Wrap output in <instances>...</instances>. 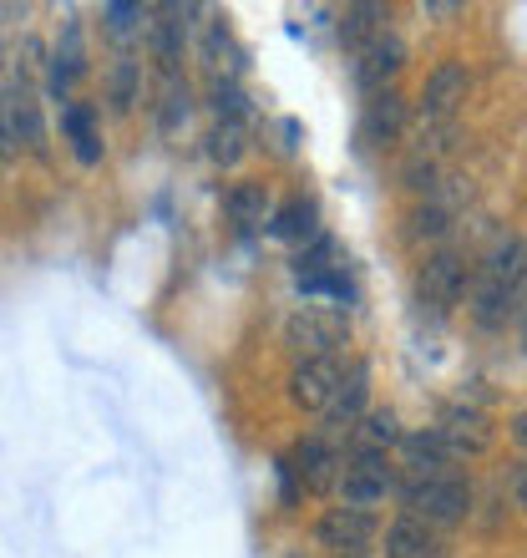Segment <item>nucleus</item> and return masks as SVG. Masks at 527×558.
Segmentation results:
<instances>
[{
    "label": "nucleus",
    "instance_id": "1",
    "mask_svg": "<svg viewBox=\"0 0 527 558\" xmlns=\"http://www.w3.org/2000/svg\"><path fill=\"white\" fill-rule=\"evenodd\" d=\"M406 508L421 518V523L452 529V523L467 518L471 487H467V477H456V472H437V477H421V483L406 487Z\"/></svg>",
    "mask_w": 527,
    "mask_h": 558
},
{
    "label": "nucleus",
    "instance_id": "2",
    "mask_svg": "<svg viewBox=\"0 0 527 558\" xmlns=\"http://www.w3.org/2000/svg\"><path fill=\"white\" fill-rule=\"evenodd\" d=\"M284 340L294 345L299 361H324V355H335V345L345 340V315H340V310L305 305L290 325H284Z\"/></svg>",
    "mask_w": 527,
    "mask_h": 558
},
{
    "label": "nucleus",
    "instance_id": "3",
    "mask_svg": "<svg viewBox=\"0 0 527 558\" xmlns=\"http://www.w3.org/2000/svg\"><path fill=\"white\" fill-rule=\"evenodd\" d=\"M395 472L391 462H385V452H355L345 468H340V498H345V508H376V502L391 493Z\"/></svg>",
    "mask_w": 527,
    "mask_h": 558
},
{
    "label": "nucleus",
    "instance_id": "4",
    "mask_svg": "<svg viewBox=\"0 0 527 558\" xmlns=\"http://www.w3.org/2000/svg\"><path fill=\"white\" fill-rule=\"evenodd\" d=\"M467 92H471V76L462 61H441L437 72L426 76V87H421V122H456V112H462V102H467Z\"/></svg>",
    "mask_w": 527,
    "mask_h": 558
},
{
    "label": "nucleus",
    "instance_id": "5",
    "mask_svg": "<svg viewBox=\"0 0 527 558\" xmlns=\"http://www.w3.org/2000/svg\"><path fill=\"white\" fill-rule=\"evenodd\" d=\"M406 66V41L401 36H376V41L366 46V51H355V87L366 92V97H381V92H391V76Z\"/></svg>",
    "mask_w": 527,
    "mask_h": 558
},
{
    "label": "nucleus",
    "instance_id": "6",
    "mask_svg": "<svg viewBox=\"0 0 527 558\" xmlns=\"http://www.w3.org/2000/svg\"><path fill=\"white\" fill-rule=\"evenodd\" d=\"M416 294H421L431 310H452L462 294H467V265H462V254L441 250L431 254L421 265V275H416Z\"/></svg>",
    "mask_w": 527,
    "mask_h": 558
},
{
    "label": "nucleus",
    "instance_id": "7",
    "mask_svg": "<svg viewBox=\"0 0 527 558\" xmlns=\"http://www.w3.org/2000/svg\"><path fill=\"white\" fill-rule=\"evenodd\" d=\"M340 361L335 355H324V361H299L290 371V401L294 407H305V412H324L330 401H335V386H340Z\"/></svg>",
    "mask_w": 527,
    "mask_h": 558
},
{
    "label": "nucleus",
    "instance_id": "8",
    "mask_svg": "<svg viewBox=\"0 0 527 558\" xmlns=\"http://www.w3.org/2000/svg\"><path fill=\"white\" fill-rule=\"evenodd\" d=\"M370 533H376V518L366 508H324L315 523V538L335 554H360L370 544Z\"/></svg>",
    "mask_w": 527,
    "mask_h": 558
},
{
    "label": "nucleus",
    "instance_id": "9",
    "mask_svg": "<svg viewBox=\"0 0 527 558\" xmlns=\"http://www.w3.org/2000/svg\"><path fill=\"white\" fill-rule=\"evenodd\" d=\"M284 468L299 477V487H309V493H324L330 483H340V462L335 457V447L330 441H320V437H309V441H299L290 457H284Z\"/></svg>",
    "mask_w": 527,
    "mask_h": 558
},
{
    "label": "nucleus",
    "instance_id": "10",
    "mask_svg": "<svg viewBox=\"0 0 527 558\" xmlns=\"http://www.w3.org/2000/svg\"><path fill=\"white\" fill-rule=\"evenodd\" d=\"M437 432H441V441H446V452L477 457V452H487V447H492V422H487L477 407H446Z\"/></svg>",
    "mask_w": 527,
    "mask_h": 558
},
{
    "label": "nucleus",
    "instance_id": "11",
    "mask_svg": "<svg viewBox=\"0 0 527 558\" xmlns=\"http://www.w3.org/2000/svg\"><path fill=\"white\" fill-rule=\"evenodd\" d=\"M477 279L517 300V290H523V279H527V244H523V239H502L498 250H492V254L482 259Z\"/></svg>",
    "mask_w": 527,
    "mask_h": 558
},
{
    "label": "nucleus",
    "instance_id": "12",
    "mask_svg": "<svg viewBox=\"0 0 527 558\" xmlns=\"http://www.w3.org/2000/svg\"><path fill=\"white\" fill-rule=\"evenodd\" d=\"M183 15H193V5H162L158 21L147 26V46L168 76H177V61H183V26H188Z\"/></svg>",
    "mask_w": 527,
    "mask_h": 558
},
{
    "label": "nucleus",
    "instance_id": "13",
    "mask_svg": "<svg viewBox=\"0 0 527 558\" xmlns=\"http://www.w3.org/2000/svg\"><path fill=\"white\" fill-rule=\"evenodd\" d=\"M360 133H366V143H395V137L406 133V97L395 87L381 92V97H370Z\"/></svg>",
    "mask_w": 527,
    "mask_h": 558
},
{
    "label": "nucleus",
    "instance_id": "14",
    "mask_svg": "<svg viewBox=\"0 0 527 558\" xmlns=\"http://www.w3.org/2000/svg\"><path fill=\"white\" fill-rule=\"evenodd\" d=\"M11 97V122H15V143L30 147V153H41L46 147V122H41V102H36V92L26 82H11L5 87Z\"/></svg>",
    "mask_w": 527,
    "mask_h": 558
},
{
    "label": "nucleus",
    "instance_id": "15",
    "mask_svg": "<svg viewBox=\"0 0 527 558\" xmlns=\"http://www.w3.org/2000/svg\"><path fill=\"white\" fill-rule=\"evenodd\" d=\"M269 234L284 239V244H315V239H320V214H315V204H309V198H290V204L274 208Z\"/></svg>",
    "mask_w": 527,
    "mask_h": 558
},
{
    "label": "nucleus",
    "instance_id": "16",
    "mask_svg": "<svg viewBox=\"0 0 527 558\" xmlns=\"http://www.w3.org/2000/svg\"><path fill=\"white\" fill-rule=\"evenodd\" d=\"M370 376H366V366H351L345 371V376H340V386H335V401H330V407H324V416H330V422H345V426H355L360 422V416H366V397H370Z\"/></svg>",
    "mask_w": 527,
    "mask_h": 558
},
{
    "label": "nucleus",
    "instance_id": "17",
    "mask_svg": "<svg viewBox=\"0 0 527 558\" xmlns=\"http://www.w3.org/2000/svg\"><path fill=\"white\" fill-rule=\"evenodd\" d=\"M381 21H391V11H385V5H370V0L345 5V15H340V41L351 46V51H366L376 36H385Z\"/></svg>",
    "mask_w": 527,
    "mask_h": 558
},
{
    "label": "nucleus",
    "instance_id": "18",
    "mask_svg": "<svg viewBox=\"0 0 527 558\" xmlns=\"http://www.w3.org/2000/svg\"><path fill=\"white\" fill-rule=\"evenodd\" d=\"M223 214H229L238 229H259L264 219H274V214H269V193H264V183H254V178H244V183H234V189H229Z\"/></svg>",
    "mask_w": 527,
    "mask_h": 558
},
{
    "label": "nucleus",
    "instance_id": "19",
    "mask_svg": "<svg viewBox=\"0 0 527 558\" xmlns=\"http://www.w3.org/2000/svg\"><path fill=\"white\" fill-rule=\"evenodd\" d=\"M61 133L72 137V153L82 162H102V137H97V128H91V107L87 102H66L61 107Z\"/></svg>",
    "mask_w": 527,
    "mask_h": 558
},
{
    "label": "nucleus",
    "instance_id": "20",
    "mask_svg": "<svg viewBox=\"0 0 527 558\" xmlns=\"http://www.w3.org/2000/svg\"><path fill=\"white\" fill-rule=\"evenodd\" d=\"M204 61H208V72H213V76H234V82H238V72H244V46L234 41V31L223 26V21H213V26H208Z\"/></svg>",
    "mask_w": 527,
    "mask_h": 558
},
{
    "label": "nucleus",
    "instance_id": "21",
    "mask_svg": "<svg viewBox=\"0 0 527 558\" xmlns=\"http://www.w3.org/2000/svg\"><path fill=\"white\" fill-rule=\"evenodd\" d=\"M426 548H431V523H421L416 513L395 518L385 529V558H426Z\"/></svg>",
    "mask_w": 527,
    "mask_h": 558
},
{
    "label": "nucleus",
    "instance_id": "22",
    "mask_svg": "<svg viewBox=\"0 0 527 558\" xmlns=\"http://www.w3.org/2000/svg\"><path fill=\"white\" fill-rule=\"evenodd\" d=\"M87 72V57H82V26L76 21H66V41L57 46V57H51V92H66L76 82V76Z\"/></svg>",
    "mask_w": 527,
    "mask_h": 558
},
{
    "label": "nucleus",
    "instance_id": "23",
    "mask_svg": "<svg viewBox=\"0 0 527 558\" xmlns=\"http://www.w3.org/2000/svg\"><path fill=\"white\" fill-rule=\"evenodd\" d=\"M137 82H143L137 57L112 61V76H107V102H112V112H132V102H137Z\"/></svg>",
    "mask_w": 527,
    "mask_h": 558
},
{
    "label": "nucleus",
    "instance_id": "24",
    "mask_svg": "<svg viewBox=\"0 0 527 558\" xmlns=\"http://www.w3.org/2000/svg\"><path fill=\"white\" fill-rule=\"evenodd\" d=\"M391 441H401V426L391 412H366L355 422V452H385Z\"/></svg>",
    "mask_w": 527,
    "mask_h": 558
},
{
    "label": "nucleus",
    "instance_id": "25",
    "mask_svg": "<svg viewBox=\"0 0 527 558\" xmlns=\"http://www.w3.org/2000/svg\"><path fill=\"white\" fill-rule=\"evenodd\" d=\"M208 107H213L219 122H244L249 97H244V87H238L234 76H213V82H208Z\"/></svg>",
    "mask_w": 527,
    "mask_h": 558
},
{
    "label": "nucleus",
    "instance_id": "26",
    "mask_svg": "<svg viewBox=\"0 0 527 558\" xmlns=\"http://www.w3.org/2000/svg\"><path fill=\"white\" fill-rule=\"evenodd\" d=\"M188 112H193V92H188V82L168 76V92H162V107H158V128H162V133H177V128L188 122Z\"/></svg>",
    "mask_w": 527,
    "mask_h": 558
},
{
    "label": "nucleus",
    "instance_id": "27",
    "mask_svg": "<svg viewBox=\"0 0 527 558\" xmlns=\"http://www.w3.org/2000/svg\"><path fill=\"white\" fill-rule=\"evenodd\" d=\"M244 122H213V133H208V158L223 162V168H234L244 158Z\"/></svg>",
    "mask_w": 527,
    "mask_h": 558
},
{
    "label": "nucleus",
    "instance_id": "28",
    "mask_svg": "<svg viewBox=\"0 0 527 558\" xmlns=\"http://www.w3.org/2000/svg\"><path fill=\"white\" fill-rule=\"evenodd\" d=\"M143 5H132V0H112V5H102V26H107V36L112 41H127L132 31L143 26Z\"/></svg>",
    "mask_w": 527,
    "mask_h": 558
},
{
    "label": "nucleus",
    "instance_id": "29",
    "mask_svg": "<svg viewBox=\"0 0 527 558\" xmlns=\"http://www.w3.org/2000/svg\"><path fill=\"white\" fill-rule=\"evenodd\" d=\"M446 223H452V214L441 204H421L416 214H410V234L416 239H441L446 234Z\"/></svg>",
    "mask_w": 527,
    "mask_h": 558
},
{
    "label": "nucleus",
    "instance_id": "30",
    "mask_svg": "<svg viewBox=\"0 0 527 558\" xmlns=\"http://www.w3.org/2000/svg\"><path fill=\"white\" fill-rule=\"evenodd\" d=\"M406 189H416V193H421V189H426V193L437 189V162L416 153V158L406 162Z\"/></svg>",
    "mask_w": 527,
    "mask_h": 558
},
{
    "label": "nucleus",
    "instance_id": "31",
    "mask_svg": "<svg viewBox=\"0 0 527 558\" xmlns=\"http://www.w3.org/2000/svg\"><path fill=\"white\" fill-rule=\"evenodd\" d=\"M21 143H15V122H11V97L0 92V158H15Z\"/></svg>",
    "mask_w": 527,
    "mask_h": 558
},
{
    "label": "nucleus",
    "instance_id": "32",
    "mask_svg": "<svg viewBox=\"0 0 527 558\" xmlns=\"http://www.w3.org/2000/svg\"><path fill=\"white\" fill-rule=\"evenodd\" d=\"M513 498H517V508L527 513V462H517L513 468Z\"/></svg>",
    "mask_w": 527,
    "mask_h": 558
},
{
    "label": "nucleus",
    "instance_id": "33",
    "mask_svg": "<svg viewBox=\"0 0 527 558\" xmlns=\"http://www.w3.org/2000/svg\"><path fill=\"white\" fill-rule=\"evenodd\" d=\"M513 441H517V447H527V412L513 416Z\"/></svg>",
    "mask_w": 527,
    "mask_h": 558
},
{
    "label": "nucleus",
    "instance_id": "34",
    "mask_svg": "<svg viewBox=\"0 0 527 558\" xmlns=\"http://www.w3.org/2000/svg\"><path fill=\"white\" fill-rule=\"evenodd\" d=\"M426 15H456V5H452V0H431V5H426Z\"/></svg>",
    "mask_w": 527,
    "mask_h": 558
},
{
    "label": "nucleus",
    "instance_id": "35",
    "mask_svg": "<svg viewBox=\"0 0 527 558\" xmlns=\"http://www.w3.org/2000/svg\"><path fill=\"white\" fill-rule=\"evenodd\" d=\"M335 558H366V554H335Z\"/></svg>",
    "mask_w": 527,
    "mask_h": 558
},
{
    "label": "nucleus",
    "instance_id": "36",
    "mask_svg": "<svg viewBox=\"0 0 527 558\" xmlns=\"http://www.w3.org/2000/svg\"><path fill=\"white\" fill-rule=\"evenodd\" d=\"M523 345H527V320H523Z\"/></svg>",
    "mask_w": 527,
    "mask_h": 558
}]
</instances>
